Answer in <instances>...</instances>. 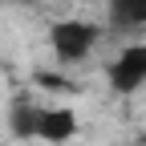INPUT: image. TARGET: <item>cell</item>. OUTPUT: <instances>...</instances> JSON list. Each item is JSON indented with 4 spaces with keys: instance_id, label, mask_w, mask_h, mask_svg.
Segmentation results:
<instances>
[{
    "instance_id": "1",
    "label": "cell",
    "mask_w": 146,
    "mask_h": 146,
    "mask_svg": "<svg viewBox=\"0 0 146 146\" xmlns=\"http://www.w3.org/2000/svg\"><path fill=\"white\" fill-rule=\"evenodd\" d=\"M98 41H102V29L89 25V21H53L49 25V49H53V57L65 61V65L85 61Z\"/></svg>"
},
{
    "instance_id": "2",
    "label": "cell",
    "mask_w": 146,
    "mask_h": 146,
    "mask_svg": "<svg viewBox=\"0 0 146 146\" xmlns=\"http://www.w3.org/2000/svg\"><path fill=\"white\" fill-rule=\"evenodd\" d=\"M106 77H110V89H114V94H122V98L138 94V89L146 85V45H142V41L126 45L118 57L110 61Z\"/></svg>"
},
{
    "instance_id": "3",
    "label": "cell",
    "mask_w": 146,
    "mask_h": 146,
    "mask_svg": "<svg viewBox=\"0 0 146 146\" xmlns=\"http://www.w3.org/2000/svg\"><path fill=\"white\" fill-rule=\"evenodd\" d=\"M36 138L49 142V146H65L69 138H77V110H69V106H41Z\"/></svg>"
},
{
    "instance_id": "4",
    "label": "cell",
    "mask_w": 146,
    "mask_h": 146,
    "mask_svg": "<svg viewBox=\"0 0 146 146\" xmlns=\"http://www.w3.org/2000/svg\"><path fill=\"white\" fill-rule=\"evenodd\" d=\"M36 118H41V106L16 102V106L8 110V130H12V138H36Z\"/></svg>"
},
{
    "instance_id": "5",
    "label": "cell",
    "mask_w": 146,
    "mask_h": 146,
    "mask_svg": "<svg viewBox=\"0 0 146 146\" xmlns=\"http://www.w3.org/2000/svg\"><path fill=\"white\" fill-rule=\"evenodd\" d=\"M110 21L122 29H142L146 25V0H110Z\"/></svg>"
}]
</instances>
